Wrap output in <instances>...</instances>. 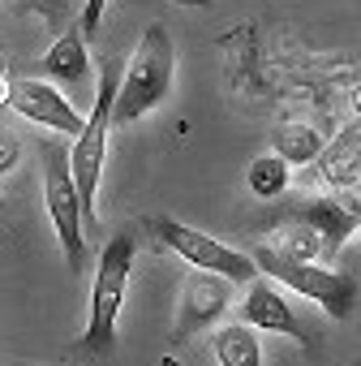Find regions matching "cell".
Here are the masks:
<instances>
[{
	"label": "cell",
	"instance_id": "obj_12",
	"mask_svg": "<svg viewBox=\"0 0 361 366\" xmlns=\"http://www.w3.org/2000/svg\"><path fill=\"white\" fill-rule=\"evenodd\" d=\"M44 69H48V78L56 86H73L78 91V86L91 82V52H86V39H82L78 26H65L56 35V44L44 56Z\"/></svg>",
	"mask_w": 361,
	"mask_h": 366
},
{
	"label": "cell",
	"instance_id": "obj_3",
	"mask_svg": "<svg viewBox=\"0 0 361 366\" xmlns=\"http://www.w3.org/2000/svg\"><path fill=\"white\" fill-rule=\"evenodd\" d=\"M172 74H176V48H172L168 31L146 26L133 56L121 65V82H116V99H112V125H133L146 112H155L172 91Z\"/></svg>",
	"mask_w": 361,
	"mask_h": 366
},
{
	"label": "cell",
	"instance_id": "obj_7",
	"mask_svg": "<svg viewBox=\"0 0 361 366\" xmlns=\"http://www.w3.org/2000/svg\"><path fill=\"white\" fill-rule=\"evenodd\" d=\"M241 306H237V323H245L250 332H275V336H293L297 345L314 349V336L301 327L297 310L288 306V297L280 293V285H271L267 276H254L250 285H241Z\"/></svg>",
	"mask_w": 361,
	"mask_h": 366
},
{
	"label": "cell",
	"instance_id": "obj_14",
	"mask_svg": "<svg viewBox=\"0 0 361 366\" xmlns=\"http://www.w3.org/2000/svg\"><path fill=\"white\" fill-rule=\"evenodd\" d=\"M211 353L220 366H263V345L258 332H250L245 323H224L211 332Z\"/></svg>",
	"mask_w": 361,
	"mask_h": 366
},
{
	"label": "cell",
	"instance_id": "obj_13",
	"mask_svg": "<svg viewBox=\"0 0 361 366\" xmlns=\"http://www.w3.org/2000/svg\"><path fill=\"white\" fill-rule=\"evenodd\" d=\"M322 142H327L322 129L310 125V121H284V125L271 129V151H275L288 168H305V164H314L318 151H322Z\"/></svg>",
	"mask_w": 361,
	"mask_h": 366
},
{
	"label": "cell",
	"instance_id": "obj_19",
	"mask_svg": "<svg viewBox=\"0 0 361 366\" xmlns=\"http://www.w3.org/2000/svg\"><path fill=\"white\" fill-rule=\"evenodd\" d=\"M103 14H108V0H82V9H78V31H82V39H91V35L99 31Z\"/></svg>",
	"mask_w": 361,
	"mask_h": 366
},
{
	"label": "cell",
	"instance_id": "obj_16",
	"mask_svg": "<svg viewBox=\"0 0 361 366\" xmlns=\"http://www.w3.org/2000/svg\"><path fill=\"white\" fill-rule=\"evenodd\" d=\"M245 190H250L254 199H263V203L284 199V194H288V164H284L275 151H263V155L250 159V168H245Z\"/></svg>",
	"mask_w": 361,
	"mask_h": 366
},
{
	"label": "cell",
	"instance_id": "obj_21",
	"mask_svg": "<svg viewBox=\"0 0 361 366\" xmlns=\"http://www.w3.org/2000/svg\"><path fill=\"white\" fill-rule=\"evenodd\" d=\"M0 212H5V199H0Z\"/></svg>",
	"mask_w": 361,
	"mask_h": 366
},
{
	"label": "cell",
	"instance_id": "obj_1",
	"mask_svg": "<svg viewBox=\"0 0 361 366\" xmlns=\"http://www.w3.org/2000/svg\"><path fill=\"white\" fill-rule=\"evenodd\" d=\"M121 82V61L103 56L95 78V104L69 147V172L82 207V229H99V186H103V159H108V129H112V99Z\"/></svg>",
	"mask_w": 361,
	"mask_h": 366
},
{
	"label": "cell",
	"instance_id": "obj_9",
	"mask_svg": "<svg viewBox=\"0 0 361 366\" xmlns=\"http://www.w3.org/2000/svg\"><path fill=\"white\" fill-rule=\"evenodd\" d=\"M233 306V285L224 276H211V272H198L190 267L185 280H180V306H176V345L190 340L194 332L211 327L215 319H224V310Z\"/></svg>",
	"mask_w": 361,
	"mask_h": 366
},
{
	"label": "cell",
	"instance_id": "obj_22",
	"mask_svg": "<svg viewBox=\"0 0 361 366\" xmlns=\"http://www.w3.org/2000/svg\"><path fill=\"white\" fill-rule=\"evenodd\" d=\"M78 5H82V0H78Z\"/></svg>",
	"mask_w": 361,
	"mask_h": 366
},
{
	"label": "cell",
	"instance_id": "obj_4",
	"mask_svg": "<svg viewBox=\"0 0 361 366\" xmlns=\"http://www.w3.org/2000/svg\"><path fill=\"white\" fill-rule=\"evenodd\" d=\"M250 263L271 285L293 289V293L310 297L314 306H322L335 323H348L357 315V276H348V272H331V267H318V263H288V259L271 254L267 246H254Z\"/></svg>",
	"mask_w": 361,
	"mask_h": 366
},
{
	"label": "cell",
	"instance_id": "obj_6",
	"mask_svg": "<svg viewBox=\"0 0 361 366\" xmlns=\"http://www.w3.org/2000/svg\"><path fill=\"white\" fill-rule=\"evenodd\" d=\"M146 229H151L168 250H176L190 267L211 272V276H224L228 285H250V280L258 276V267L250 263V254H241V250H233V246H224V242H215V237H207V233H198V229H190V224H180V220H172V216H151Z\"/></svg>",
	"mask_w": 361,
	"mask_h": 366
},
{
	"label": "cell",
	"instance_id": "obj_20",
	"mask_svg": "<svg viewBox=\"0 0 361 366\" xmlns=\"http://www.w3.org/2000/svg\"><path fill=\"white\" fill-rule=\"evenodd\" d=\"M9 91H14V74H5V69H0V108L9 104Z\"/></svg>",
	"mask_w": 361,
	"mask_h": 366
},
{
	"label": "cell",
	"instance_id": "obj_15",
	"mask_svg": "<svg viewBox=\"0 0 361 366\" xmlns=\"http://www.w3.org/2000/svg\"><path fill=\"white\" fill-rule=\"evenodd\" d=\"M271 254H280V259H288V263H318L322 259V242L305 229V224H297V220H280L275 224V233H271V242H263Z\"/></svg>",
	"mask_w": 361,
	"mask_h": 366
},
{
	"label": "cell",
	"instance_id": "obj_2",
	"mask_svg": "<svg viewBox=\"0 0 361 366\" xmlns=\"http://www.w3.org/2000/svg\"><path fill=\"white\" fill-rule=\"evenodd\" d=\"M133 250H138L133 233H112L108 237V246L99 254V267H95V280H91V319H86V332L73 345V357L103 362V357L116 353V319H121V306H125Z\"/></svg>",
	"mask_w": 361,
	"mask_h": 366
},
{
	"label": "cell",
	"instance_id": "obj_8",
	"mask_svg": "<svg viewBox=\"0 0 361 366\" xmlns=\"http://www.w3.org/2000/svg\"><path fill=\"white\" fill-rule=\"evenodd\" d=\"M9 108L35 125H48L65 138H78L86 112H78V104L56 86V82H39V78H14V91H9Z\"/></svg>",
	"mask_w": 361,
	"mask_h": 366
},
{
	"label": "cell",
	"instance_id": "obj_18",
	"mask_svg": "<svg viewBox=\"0 0 361 366\" xmlns=\"http://www.w3.org/2000/svg\"><path fill=\"white\" fill-rule=\"evenodd\" d=\"M18 164H22V142H18V134H14V129H0V177L18 172Z\"/></svg>",
	"mask_w": 361,
	"mask_h": 366
},
{
	"label": "cell",
	"instance_id": "obj_11",
	"mask_svg": "<svg viewBox=\"0 0 361 366\" xmlns=\"http://www.w3.org/2000/svg\"><path fill=\"white\" fill-rule=\"evenodd\" d=\"M284 220L305 224L322 242V254H340L348 246V237L357 233V207H348L340 199H305V203H293V207H284Z\"/></svg>",
	"mask_w": 361,
	"mask_h": 366
},
{
	"label": "cell",
	"instance_id": "obj_5",
	"mask_svg": "<svg viewBox=\"0 0 361 366\" xmlns=\"http://www.w3.org/2000/svg\"><path fill=\"white\" fill-rule=\"evenodd\" d=\"M39 151H44V203H48L52 233L65 250V263L73 272H82L86 267V229H82V207H78V190H73V172H69V147L61 138H48Z\"/></svg>",
	"mask_w": 361,
	"mask_h": 366
},
{
	"label": "cell",
	"instance_id": "obj_17",
	"mask_svg": "<svg viewBox=\"0 0 361 366\" xmlns=\"http://www.w3.org/2000/svg\"><path fill=\"white\" fill-rule=\"evenodd\" d=\"M26 9H35L48 26H65V18H69V9L78 5V0H22Z\"/></svg>",
	"mask_w": 361,
	"mask_h": 366
},
{
	"label": "cell",
	"instance_id": "obj_10",
	"mask_svg": "<svg viewBox=\"0 0 361 366\" xmlns=\"http://www.w3.org/2000/svg\"><path fill=\"white\" fill-rule=\"evenodd\" d=\"M314 172L327 190L340 194V203L357 207V181H361V129L357 125H344L331 142H322L318 159H314Z\"/></svg>",
	"mask_w": 361,
	"mask_h": 366
}]
</instances>
